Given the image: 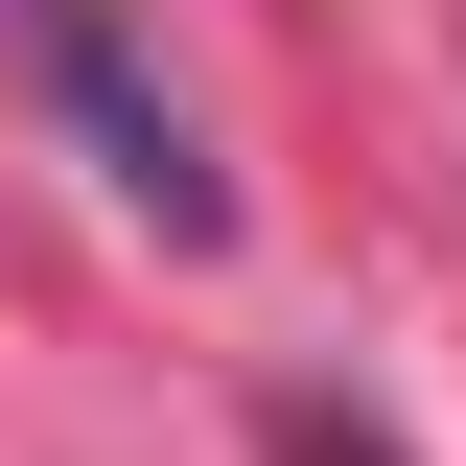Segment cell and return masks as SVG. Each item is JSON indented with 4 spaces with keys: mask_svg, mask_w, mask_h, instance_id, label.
I'll list each match as a JSON object with an SVG mask.
<instances>
[{
    "mask_svg": "<svg viewBox=\"0 0 466 466\" xmlns=\"http://www.w3.org/2000/svg\"><path fill=\"white\" fill-rule=\"evenodd\" d=\"M47 94L94 116V164H116V210H164L187 257H210V233H233V187H210V140H187V116L140 94V70H116V24H94V0H47Z\"/></svg>",
    "mask_w": 466,
    "mask_h": 466,
    "instance_id": "1",
    "label": "cell"
},
{
    "mask_svg": "<svg viewBox=\"0 0 466 466\" xmlns=\"http://www.w3.org/2000/svg\"><path fill=\"white\" fill-rule=\"evenodd\" d=\"M280 466H397V443H373L350 397H280Z\"/></svg>",
    "mask_w": 466,
    "mask_h": 466,
    "instance_id": "2",
    "label": "cell"
}]
</instances>
